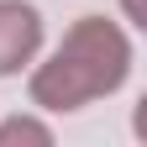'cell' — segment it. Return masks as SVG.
Wrapping results in <instances>:
<instances>
[{
  "instance_id": "1",
  "label": "cell",
  "mask_w": 147,
  "mask_h": 147,
  "mask_svg": "<svg viewBox=\"0 0 147 147\" xmlns=\"http://www.w3.org/2000/svg\"><path fill=\"white\" fill-rule=\"evenodd\" d=\"M131 74V42L116 21L84 16L74 21L63 47L32 74V105L42 110H79L100 95H116Z\"/></svg>"
},
{
  "instance_id": "2",
  "label": "cell",
  "mask_w": 147,
  "mask_h": 147,
  "mask_svg": "<svg viewBox=\"0 0 147 147\" xmlns=\"http://www.w3.org/2000/svg\"><path fill=\"white\" fill-rule=\"evenodd\" d=\"M42 47V16L21 0H0V74H16Z\"/></svg>"
},
{
  "instance_id": "3",
  "label": "cell",
  "mask_w": 147,
  "mask_h": 147,
  "mask_svg": "<svg viewBox=\"0 0 147 147\" xmlns=\"http://www.w3.org/2000/svg\"><path fill=\"white\" fill-rule=\"evenodd\" d=\"M16 142H37V147H47V142H53V131H47L42 121L16 116V121H5V126H0V147H16Z\"/></svg>"
}]
</instances>
